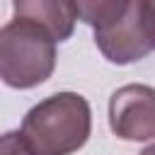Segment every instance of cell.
<instances>
[{
	"instance_id": "6da1fadb",
	"label": "cell",
	"mask_w": 155,
	"mask_h": 155,
	"mask_svg": "<svg viewBox=\"0 0 155 155\" xmlns=\"http://www.w3.org/2000/svg\"><path fill=\"white\" fill-rule=\"evenodd\" d=\"M19 131L34 155H70L87 143L92 111L82 94L56 92L24 114Z\"/></svg>"
},
{
	"instance_id": "7a4b0ae2",
	"label": "cell",
	"mask_w": 155,
	"mask_h": 155,
	"mask_svg": "<svg viewBox=\"0 0 155 155\" xmlns=\"http://www.w3.org/2000/svg\"><path fill=\"white\" fill-rule=\"evenodd\" d=\"M56 68L53 34L31 22L15 17L0 31V78L7 87L31 90L51 78Z\"/></svg>"
},
{
	"instance_id": "3957f363",
	"label": "cell",
	"mask_w": 155,
	"mask_h": 155,
	"mask_svg": "<svg viewBox=\"0 0 155 155\" xmlns=\"http://www.w3.org/2000/svg\"><path fill=\"white\" fill-rule=\"evenodd\" d=\"M109 128L121 140H155V87H119L109 99Z\"/></svg>"
},
{
	"instance_id": "277c9868",
	"label": "cell",
	"mask_w": 155,
	"mask_h": 155,
	"mask_svg": "<svg viewBox=\"0 0 155 155\" xmlns=\"http://www.w3.org/2000/svg\"><path fill=\"white\" fill-rule=\"evenodd\" d=\"M94 44L102 51V56L109 63L116 65H128L140 58H145L153 48L145 19H143V7L140 0H131L126 12L109 27L94 29Z\"/></svg>"
},
{
	"instance_id": "5b68a950",
	"label": "cell",
	"mask_w": 155,
	"mask_h": 155,
	"mask_svg": "<svg viewBox=\"0 0 155 155\" xmlns=\"http://www.w3.org/2000/svg\"><path fill=\"white\" fill-rule=\"evenodd\" d=\"M15 17L31 19L46 27L56 41L70 39L78 19V10L73 0H12Z\"/></svg>"
},
{
	"instance_id": "8992f818",
	"label": "cell",
	"mask_w": 155,
	"mask_h": 155,
	"mask_svg": "<svg viewBox=\"0 0 155 155\" xmlns=\"http://www.w3.org/2000/svg\"><path fill=\"white\" fill-rule=\"evenodd\" d=\"M73 2L78 10V19L90 24L92 29H104L114 24L131 5V0H73Z\"/></svg>"
},
{
	"instance_id": "52a82bcc",
	"label": "cell",
	"mask_w": 155,
	"mask_h": 155,
	"mask_svg": "<svg viewBox=\"0 0 155 155\" xmlns=\"http://www.w3.org/2000/svg\"><path fill=\"white\" fill-rule=\"evenodd\" d=\"M0 155H34V153L27 145L22 131H7L0 138Z\"/></svg>"
},
{
	"instance_id": "ba28073f",
	"label": "cell",
	"mask_w": 155,
	"mask_h": 155,
	"mask_svg": "<svg viewBox=\"0 0 155 155\" xmlns=\"http://www.w3.org/2000/svg\"><path fill=\"white\" fill-rule=\"evenodd\" d=\"M140 7H143V19H145V29H148L150 44L155 48V0H140Z\"/></svg>"
},
{
	"instance_id": "9c48e42d",
	"label": "cell",
	"mask_w": 155,
	"mask_h": 155,
	"mask_svg": "<svg viewBox=\"0 0 155 155\" xmlns=\"http://www.w3.org/2000/svg\"><path fill=\"white\" fill-rule=\"evenodd\" d=\"M138 155H155V140H153V143H150L148 148H143V150H140Z\"/></svg>"
}]
</instances>
